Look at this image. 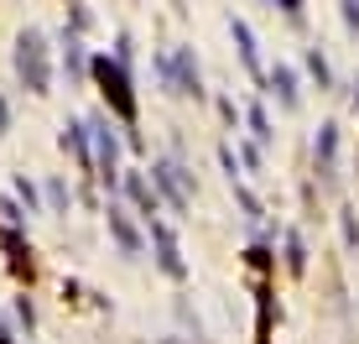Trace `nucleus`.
Segmentation results:
<instances>
[{
	"label": "nucleus",
	"mask_w": 359,
	"mask_h": 344,
	"mask_svg": "<svg viewBox=\"0 0 359 344\" xmlns=\"http://www.w3.org/2000/svg\"><path fill=\"white\" fill-rule=\"evenodd\" d=\"M11 188H16V199L27 204V214H42V193H36V183H27V172H21Z\"/></svg>",
	"instance_id": "13"
},
{
	"label": "nucleus",
	"mask_w": 359,
	"mask_h": 344,
	"mask_svg": "<svg viewBox=\"0 0 359 344\" xmlns=\"http://www.w3.org/2000/svg\"><path fill=\"white\" fill-rule=\"evenodd\" d=\"M0 214H6L11 225H27V214H21V204H16V199H0Z\"/></svg>",
	"instance_id": "19"
},
{
	"label": "nucleus",
	"mask_w": 359,
	"mask_h": 344,
	"mask_svg": "<svg viewBox=\"0 0 359 344\" xmlns=\"http://www.w3.org/2000/svg\"><path fill=\"white\" fill-rule=\"evenodd\" d=\"M16 84L27 94H53V58H47V37L36 27L16 37Z\"/></svg>",
	"instance_id": "1"
},
{
	"label": "nucleus",
	"mask_w": 359,
	"mask_h": 344,
	"mask_svg": "<svg viewBox=\"0 0 359 344\" xmlns=\"http://www.w3.org/2000/svg\"><path fill=\"white\" fill-rule=\"evenodd\" d=\"M344 27L359 37V0H344Z\"/></svg>",
	"instance_id": "21"
},
{
	"label": "nucleus",
	"mask_w": 359,
	"mask_h": 344,
	"mask_svg": "<svg viewBox=\"0 0 359 344\" xmlns=\"http://www.w3.org/2000/svg\"><path fill=\"white\" fill-rule=\"evenodd\" d=\"M250 131H255V136H261V141H271V136H276V131H271V120H266V110H261V105H250Z\"/></svg>",
	"instance_id": "17"
},
{
	"label": "nucleus",
	"mask_w": 359,
	"mask_h": 344,
	"mask_svg": "<svg viewBox=\"0 0 359 344\" xmlns=\"http://www.w3.org/2000/svg\"><path fill=\"white\" fill-rule=\"evenodd\" d=\"M0 339H11V324H6V318H0Z\"/></svg>",
	"instance_id": "23"
},
{
	"label": "nucleus",
	"mask_w": 359,
	"mask_h": 344,
	"mask_svg": "<svg viewBox=\"0 0 359 344\" xmlns=\"http://www.w3.org/2000/svg\"><path fill=\"white\" fill-rule=\"evenodd\" d=\"M276 6H281V16H287L292 27H302V0H276Z\"/></svg>",
	"instance_id": "18"
},
{
	"label": "nucleus",
	"mask_w": 359,
	"mask_h": 344,
	"mask_svg": "<svg viewBox=\"0 0 359 344\" xmlns=\"http://www.w3.org/2000/svg\"><path fill=\"white\" fill-rule=\"evenodd\" d=\"M6 131H11V100L0 94V136H6Z\"/></svg>",
	"instance_id": "22"
},
{
	"label": "nucleus",
	"mask_w": 359,
	"mask_h": 344,
	"mask_svg": "<svg viewBox=\"0 0 359 344\" xmlns=\"http://www.w3.org/2000/svg\"><path fill=\"white\" fill-rule=\"evenodd\" d=\"M188 178H193V172H182L177 162H156L151 167V183L162 188V199L177 209V214H188Z\"/></svg>",
	"instance_id": "4"
},
{
	"label": "nucleus",
	"mask_w": 359,
	"mask_h": 344,
	"mask_svg": "<svg viewBox=\"0 0 359 344\" xmlns=\"http://www.w3.org/2000/svg\"><path fill=\"white\" fill-rule=\"evenodd\" d=\"M120 183H126V193H130V204H135V209H141V214H146V219H151V214H156V193H151V183H146V178H141V172H126V178H120Z\"/></svg>",
	"instance_id": "9"
},
{
	"label": "nucleus",
	"mask_w": 359,
	"mask_h": 344,
	"mask_svg": "<svg viewBox=\"0 0 359 344\" xmlns=\"http://www.w3.org/2000/svg\"><path fill=\"white\" fill-rule=\"evenodd\" d=\"M271 94L281 100V110H297L302 100H297V73L287 63H276V73H271Z\"/></svg>",
	"instance_id": "10"
},
{
	"label": "nucleus",
	"mask_w": 359,
	"mask_h": 344,
	"mask_svg": "<svg viewBox=\"0 0 359 344\" xmlns=\"http://www.w3.org/2000/svg\"><path fill=\"white\" fill-rule=\"evenodd\" d=\"M0 344H16V339H0Z\"/></svg>",
	"instance_id": "25"
},
{
	"label": "nucleus",
	"mask_w": 359,
	"mask_h": 344,
	"mask_svg": "<svg viewBox=\"0 0 359 344\" xmlns=\"http://www.w3.org/2000/svg\"><path fill=\"white\" fill-rule=\"evenodd\" d=\"M68 6H73V0H68Z\"/></svg>",
	"instance_id": "26"
},
{
	"label": "nucleus",
	"mask_w": 359,
	"mask_h": 344,
	"mask_svg": "<svg viewBox=\"0 0 359 344\" xmlns=\"http://www.w3.org/2000/svg\"><path fill=\"white\" fill-rule=\"evenodd\" d=\"M307 68H313V79H318V89H328V84H333V73H328V58H323V53H318V47H313V53H307Z\"/></svg>",
	"instance_id": "15"
},
{
	"label": "nucleus",
	"mask_w": 359,
	"mask_h": 344,
	"mask_svg": "<svg viewBox=\"0 0 359 344\" xmlns=\"http://www.w3.org/2000/svg\"><path fill=\"white\" fill-rule=\"evenodd\" d=\"M63 152L79 157L83 172H94V141H89V126H79V120H73V126H63Z\"/></svg>",
	"instance_id": "8"
},
{
	"label": "nucleus",
	"mask_w": 359,
	"mask_h": 344,
	"mask_svg": "<svg viewBox=\"0 0 359 344\" xmlns=\"http://www.w3.org/2000/svg\"><path fill=\"white\" fill-rule=\"evenodd\" d=\"M333 152H339V131L323 126V136H318V167H323V178H333Z\"/></svg>",
	"instance_id": "12"
},
{
	"label": "nucleus",
	"mask_w": 359,
	"mask_h": 344,
	"mask_svg": "<svg viewBox=\"0 0 359 344\" xmlns=\"http://www.w3.org/2000/svg\"><path fill=\"white\" fill-rule=\"evenodd\" d=\"M354 100H359V79H354Z\"/></svg>",
	"instance_id": "24"
},
{
	"label": "nucleus",
	"mask_w": 359,
	"mask_h": 344,
	"mask_svg": "<svg viewBox=\"0 0 359 344\" xmlns=\"http://www.w3.org/2000/svg\"><path fill=\"white\" fill-rule=\"evenodd\" d=\"M99 84H104V100H109V110H115L126 126H135V94H130V73H126V63H109V58H99V63L89 68Z\"/></svg>",
	"instance_id": "3"
},
{
	"label": "nucleus",
	"mask_w": 359,
	"mask_h": 344,
	"mask_svg": "<svg viewBox=\"0 0 359 344\" xmlns=\"http://www.w3.org/2000/svg\"><path fill=\"white\" fill-rule=\"evenodd\" d=\"M89 141H94V178L115 193L120 178H126V172H120V136H115V126H109L104 115H94L89 120Z\"/></svg>",
	"instance_id": "2"
},
{
	"label": "nucleus",
	"mask_w": 359,
	"mask_h": 344,
	"mask_svg": "<svg viewBox=\"0 0 359 344\" xmlns=\"http://www.w3.org/2000/svg\"><path fill=\"white\" fill-rule=\"evenodd\" d=\"M104 219H109V235L120 240V251L126 256H141V235H135V225H130V214L120 204H104Z\"/></svg>",
	"instance_id": "7"
},
{
	"label": "nucleus",
	"mask_w": 359,
	"mask_h": 344,
	"mask_svg": "<svg viewBox=\"0 0 359 344\" xmlns=\"http://www.w3.org/2000/svg\"><path fill=\"white\" fill-rule=\"evenodd\" d=\"M89 53H83V42H79V32H63V73H68V84L73 89H83L89 84Z\"/></svg>",
	"instance_id": "6"
},
{
	"label": "nucleus",
	"mask_w": 359,
	"mask_h": 344,
	"mask_svg": "<svg viewBox=\"0 0 359 344\" xmlns=\"http://www.w3.org/2000/svg\"><path fill=\"white\" fill-rule=\"evenodd\" d=\"M146 225H151V240H156V266H162L172 282H182V277H188V266H182V256H177V240H172V230L156 225V219H146Z\"/></svg>",
	"instance_id": "5"
},
{
	"label": "nucleus",
	"mask_w": 359,
	"mask_h": 344,
	"mask_svg": "<svg viewBox=\"0 0 359 344\" xmlns=\"http://www.w3.org/2000/svg\"><path fill=\"white\" fill-rule=\"evenodd\" d=\"M229 32H234V47H240V58H245V68L261 79V53H255V37H250V27L245 21H229Z\"/></svg>",
	"instance_id": "11"
},
{
	"label": "nucleus",
	"mask_w": 359,
	"mask_h": 344,
	"mask_svg": "<svg viewBox=\"0 0 359 344\" xmlns=\"http://www.w3.org/2000/svg\"><path fill=\"white\" fill-rule=\"evenodd\" d=\"M47 209H53V214H68V209H73V193H68L57 178L47 183Z\"/></svg>",
	"instance_id": "14"
},
{
	"label": "nucleus",
	"mask_w": 359,
	"mask_h": 344,
	"mask_svg": "<svg viewBox=\"0 0 359 344\" xmlns=\"http://www.w3.org/2000/svg\"><path fill=\"white\" fill-rule=\"evenodd\" d=\"M16 324L27 329V334L36 329V308H32V298H27V292H21V298H16Z\"/></svg>",
	"instance_id": "16"
},
{
	"label": "nucleus",
	"mask_w": 359,
	"mask_h": 344,
	"mask_svg": "<svg viewBox=\"0 0 359 344\" xmlns=\"http://www.w3.org/2000/svg\"><path fill=\"white\" fill-rule=\"evenodd\" d=\"M287 266H292V272H302V240H287Z\"/></svg>",
	"instance_id": "20"
}]
</instances>
